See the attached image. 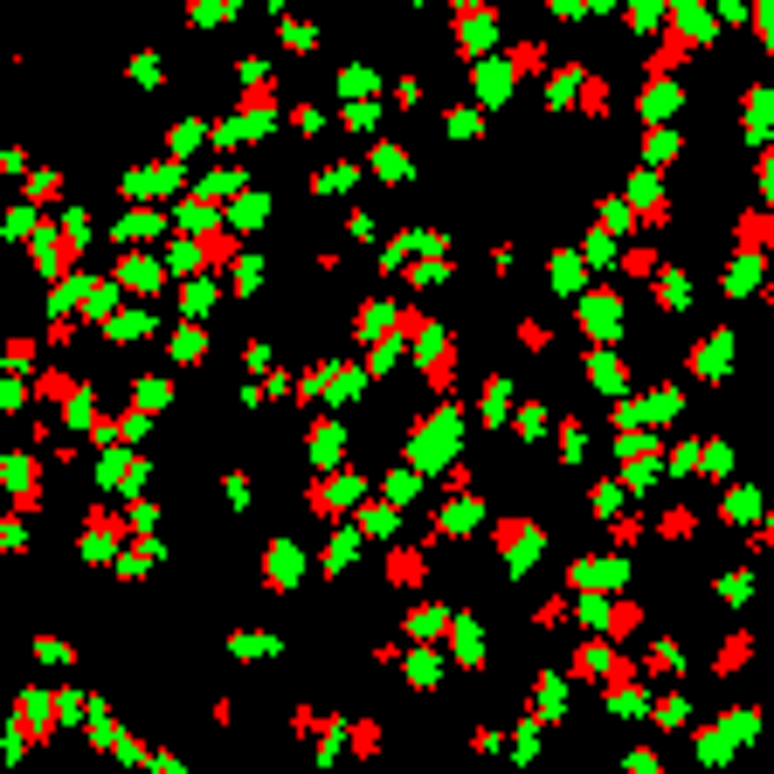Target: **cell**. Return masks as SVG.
Returning <instances> with one entry per match:
<instances>
[{"label":"cell","instance_id":"1","mask_svg":"<svg viewBox=\"0 0 774 774\" xmlns=\"http://www.w3.org/2000/svg\"><path fill=\"white\" fill-rule=\"evenodd\" d=\"M491 540H498V553H505V568H512V574H526L533 560H540L546 533L533 526V518H498V526H491Z\"/></svg>","mask_w":774,"mask_h":774},{"label":"cell","instance_id":"2","mask_svg":"<svg viewBox=\"0 0 774 774\" xmlns=\"http://www.w3.org/2000/svg\"><path fill=\"white\" fill-rule=\"evenodd\" d=\"M422 374H429L436 394H450V387H457V346H450V339H429V346H422Z\"/></svg>","mask_w":774,"mask_h":774},{"label":"cell","instance_id":"3","mask_svg":"<svg viewBox=\"0 0 774 774\" xmlns=\"http://www.w3.org/2000/svg\"><path fill=\"white\" fill-rule=\"evenodd\" d=\"M353 491H360L353 477H318V484H311V512H318V518H339L346 505H353Z\"/></svg>","mask_w":774,"mask_h":774},{"label":"cell","instance_id":"4","mask_svg":"<svg viewBox=\"0 0 774 774\" xmlns=\"http://www.w3.org/2000/svg\"><path fill=\"white\" fill-rule=\"evenodd\" d=\"M491 35H498V14H491L484 0H477V7H457V42H464V49H484Z\"/></svg>","mask_w":774,"mask_h":774},{"label":"cell","instance_id":"5","mask_svg":"<svg viewBox=\"0 0 774 774\" xmlns=\"http://www.w3.org/2000/svg\"><path fill=\"white\" fill-rule=\"evenodd\" d=\"M422 574H429L422 546H387V581L394 588H422Z\"/></svg>","mask_w":774,"mask_h":774},{"label":"cell","instance_id":"6","mask_svg":"<svg viewBox=\"0 0 774 774\" xmlns=\"http://www.w3.org/2000/svg\"><path fill=\"white\" fill-rule=\"evenodd\" d=\"M733 242H740V249H753V257H761V249H774V207H753V215H740Z\"/></svg>","mask_w":774,"mask_h":774},{"label":"cell","instance_id":"7","mask_svg":"<svg viewBox=\"0 0 774 774\" xmlns=\"http://www.w3.org/2000/svg\"><path fill=\"white\" fill-rule=\"evenodd\" d=\"M588 381H594V394H622V387H629V366H622L616 353L594 346V353H588Z\"/></svg>","mask_w":774,"mask_h":774},{"label":"cell","instance_id":"8","mask_svg":"<svg viewBox=\"0 0 774 774\" xmlns=\"http://www.w3.org/2000/svg\"><path fill=\"white\" fill-rule=\"evenodd\" d=\"M747 657H753V629H733V636L719 644V657H712V671H719V677H740V671H747Z\"/></svg>","mask_w":774,"mask_h":774},{"label":"cell","instance_id":"9","mask_svg":"<svg viewBox=\"0 0 774 774\" xmlns=\"http://www.w3.org/2000/svg\"><path fill=\"white\" fill-rule=\"evenodd\" d=\"M581 318H588L594 339H616V290H594L588 305H581Z\"/></svg>","mask_w":774,"mask_h":774},{"label":"cell","instance_id":"10","mask_svg":"<svg viewBox=\"0 0 774 774\" xmlns=\"http://www.w3.org/2000/svg\"><path fill=\"white\" fill-rule=\"evenodd\" d=\"M512 63H477V97L484 104H505V90H512Z\"/></svg>","mask_w":774,"mask_h":774},{"label":"cell","instance_id":"11","mask_svg":"<svg viewBox=\"0 0 774 774\" xmlns=\"http://www.w3.org/2000/svg\"><path fill=\"white\" fill-rule=\"evenodd\" d=\"M263 581H270V588H290V581H298V546H270V560H263Z\"/></svg>","mask_w":774,"mask_h":774},{"label":"cell","instance_id":"12","mask_svg":"<svg viewBox=\"0 0 774 774\" xmlns=\"http://www.w3.org/2000/svg\"><path fill=\"white\" fill-rule=\"evenodd\" d=\"M505 63H512V77H546V42H512Z\"/></svg>","mask_w":774,"mask_h":774},{"label":"cell","instance_id":"13","mask_svg":"<svg viewBox=\"0 0 774 774\" xmlns=\"http://www.w3.org/2000/svg\"><path fill=\"white\" fill-rule=\"evenodd\" d=\"M339 450H346V429L339 422H311V457L318 464H339Z\"/></svg>","mask_w":774,"mask_h":774},{"label":"cell","instance_id":"14","mask_svg":"<svg viewBox=\"0 0 774 774\" xmlns=\"http://www.w3.org/2000/svg\"><path fill=\"white\" fill-rule=\"evenodd\" d=\"M394 339H408V346H429L436 339V325H429V311H394Z\"/></svg>","mask_w":774,"mask_h":774},{"label":"cell","instance_id":"15","mask_svg":"<svg viewBox=\"0 0 774 774\" xmlns=\"http://www.w3.org/2000/svg\"><path fill=\"white\" fill-rule=\"evenodd\" d=\"M568 616H574V594H546L533 609V629H568Z\"/></svg>","mask_w":774,"mask_h":774},{"label":"cell","instance_id":"16","mask_svg":"<svg viewBox=\"0 0 774 774\" xmlns=\"http://www.w3.org/2000/svg\"><path fill=\"white\" fill-rule=\"evenodd\" d=\"M671 111H677V90H671L664 77H650V90H644V118L657 125V118H671Z\"/></svg>","mask_w":774,"mask_h":774},{"label":"cell","instance_id":"17","mask_svg":"<svg viewBox=\"0 0 774 774\" xmlns=\"http://www.w3.org/2000/svg\"><path fill=\"white\" fill-rule=\"evenodd\" d=\"M657 533H664V540H677V546H685V540H692V533H698V512H692V505H671V512L657 518Z\"/></svg>","mask_w":774,"mask_h":774},{"label":"cell","instance_id":"18","mask_svg":"<svg viewBox=\"0 0 774 774\" xmlns=\"http://www.w3.org/2000/svg\"><path fill=\"white\" fill-rule=\"evenodd\" d=\"M677 159V131H657L650 125V139H644V166H671Z\"/></svg>","mask_w":774,"mask_h":774},{"label":"cell","instance_id":"19","mask_svg":"<svg viewBox=\"0 0 774 774\" xmlns=\"http://www.w3.org/2000/svg\"><path fill=\"white\" fill-rule=\"evenodd\" d=\"M35 394H42V401H77V381H70L63 366H49V374L35 381Z\"/></svg>","mask_w":774,"mask_h":774},{"label":"cell","instance_id":"20","mask_svg":"<svg viewBox=\"0 0 774 774\" xmlns=\"http://www.w3.org/2000/svg\"><path fill=\"white\" fill-rule=\"evenodd\" d=\"M374 173H381V181H401V173H408V153H401V146H374Z\"/></svg>","mask_w":774,"mask_h":774},{"label":"cell","instance_id":"21","mask_svg":"<svg viewBox=\"0 0 774 774\" xmlns=\"http://www.w3.org/2000/svg\"><path fill=\"white\" fill-rule=\"evenodd\" d=\"M719 366H726V332H719V339H705V346L692 353V374H719Z\"/></svg>","mask_w":774,"mask_h":774},{"label":"cell","instance_id":"22","mask_svg":"<svg viewBox=\"0 0 774 774\" xmlns=\"http://www.w3.org/2000/svg\"><path fill=\"white\" fill-rule=\"evenodd\" d=\"M644 671H650V677H677V644H650Z\"/></svg>","mask_w":774,"mask_h":774},{"label":"cell","instance_id":"23","mask_svg":"<svg viewBox=\"0 0 774 774\" xmlns=\"http://www.w3.org/2000/svg\"><path fill=\"white\" fill-rule=\"evenodd\" d=\"M408 677H415V685H436V677H442V657H436V650H415V657H408Z\"/></svg>","mask_w":774,"mask_h":774},{"label":"cell","instance_id":"24","mask_svg":"<svg viewBox=\"0 0 774 774\" xmlns=\"http://www.w3.org/2000/svg\"><path fill=\"white\" fill-rule=\"evenodd\" d=\"M270 104H277V90H270V83H257V90L242 97V118H249V125H263V118H270Z\"/></svg>","mask_w":774,"mask_h":774},{"label":"cell","instance_id":"25","mask_svg":"<svg viewBox=\"0 0 774 774\" xmlns=\"http://www.w3.org/2000/svg\"><path fill=\"white\" fill-rule=\"evenodd\" d=\"M201 257H207V263H235V235H229V229H207Z\"/></svg>","mask_w":774,"mask_h":774},{"label":"cell","instance_id":"26","mask_svg":"<svg viewBox=\"0 0 774 774\" xmlns=\"http://www.w3.org/2000/svg\"><path fill=\"white\" fill-rule=\"evenodd\" d=\"M125 284H131V290H159V270H153L146 257H131V263H125Z\"/></svg>","mask_w":774,"mask_h":774},{"label":"cell","instance_id":"27","mask_svg":"<svg viewBox=\"0 0 774 774\" xmlns=\"http://www.w3.org/2000/svg\"><path fill=\"white\" fill-rule=\"evenodd\" d=\"M588 505H594V518L622 512V484H594V491H588Z\"/></svg>","mask_w":774,"mask_h":774},{"label":"cell","instance_id":"28","mask_svg":"<svg viewBox=\"0 0 774 774\" xmlns=\"http://www.w3.org/2000/svg\"><path fill=\"white\" fill-rule=\"evenodd\" d=\"M650 719H657V726H685V698H657V705H650Z\"/></svg>","mask_w":774,"mask_h":774},{"label":"cell","instance_id":"29","mask_svg":"<svg viewBox=\"0 0 774 774\" xmlns=\"http://www.w3.org/2000/svg\"><path fill=\"white\" fill-rule=\"evenodd\" d=\"M346 747H353V753H374V747H381V726H374V719H360L353 733H346Z\"/></svg>","mask_w":774,"mask_h":774},{"label":"cell","instance_id":"30","mask_svg":"<svg viewBox=\"0 0 774 774\" xmlns=\"http://www.w3.org/2000/svg\"><path fill=\"white\" fill-rule=\"evenodd\" d=\"M581 450H588V436H581V422H574V415H568V422H560V457H568V464H574Z\"/></svg>","mask_w":774,"mask_h":774},{"label":"cell","instance_id":"31","mask_svg":"<svg viewBox=\"0 0 774 774\" xmlns=\"http://www.w3.org/2000/svg\"><path fill=\"white\" fill-rule=\"evenodd\" d=\"M602 104H609V83L588 77V83H581V111H588V118H602Z\"/></svg>","mask_w":774,"mask_h":774},{"label":"cell","instance_id":"32","mask_svg":"<svg viewBox=\"0 0 774 774\" xmlns=\"http://www.w3.org/2000/svg\"><path fill=\"white\" fill-rule=\"evenodd\" d=\"M159 401H173V387H166V381H139V408L153 415V408H159Z\"/></svg>","mask_w":774,"mask_h":774},{"label":"cell","instance_id":"33","mask_svg":"<svg viewBox=\"0 0 774 774\" xmlns=\"http://www.w3.org/2000/svg\"><path fill=\"white\" fill-rule=\"evenodd\" d=\"M644 540V518L636 512H616V546H636Z\"/></svg>","mask_w":774,"mask_h":774},{"label":"cell","instance_id":"34","mask_svg":"<svg viewBox=\"0 0 774 774\" xmlns=\"http://www.w3.org/2000/svg\"><path fill=\"white\" fill-rule=\"evenodd\" d=\"M602 222H609V229H636V215H629V201H602Z\"/></svg>","mask_w":774,"mask_h":774},{"label":"cell","instance_id":"35","mask_svg":"<svg viewBox=\"0 0 774 774\" xmlns=\"http://www.w3.org/2000/svg\"><path fill=\"white\" fill-rule=\"evenodd\" d=\"M518 346H526V353H546V325H540V318H526V325H518Z\"/></svg>","mask_w":774,"mask_h":774},{"label":"cell","instance_id":"36","mask_svg":"<svg viewBox=\"0 0 774 774\" xmlns=\"http://www.w3.org/2000/svg\"><path fill=\"white\" fill-rule=\"evenodd\" d=\"M505 401H512V381H491V394H484V415H491V422L505 415Z\"/></svg>","mask_w":774,"mask_h":774},{"label":"cell","instance_id":"37","mask_svg":"<svg viewBox=\"0 0 774 774\" xmlns=\"http://www.w3.org/2000/svg\"><path fill=\"white\" fill-rule=\"evenodd\" d=\"M657 305H685V284H677V270H664V284H657Z\"/></svg>","mask_w":774,"mask_h":774},{"label":"cell","instance_id":"38","mask_svg":"<svg viewBox=\"0 0 774 774\" xmlns=\"http://www.w3.org/2000/svg\"><path fill=\"white\" fill-rule=\"evenodd\" d=\"M360 526H366V533H387V526H394V505H366Z\"/></svg>","mask_w":774,"mask_h":774},{"label":"cell","instance_id":"39","mask_svg":"<svg viewBox=\"0 0 774 774\" xmlns=\"http://www.w3.org/2000/svg\"><path fill=\"white\" fill-rule=\"evenodd\" d=\"M70 339H77V318H63V311H55V318H49V346H70Z\"/></svg>","mask_w":774,"mask_h":774},{"label":"cell","instance_id":"40","mask_svg":"<svg viewBox=\"0 0 774 774\" xmlns=\"http://www.w3.org/2000/svg\"><path fill=\"white\" fill-rule=\"evenodd\" d=\"M622 270H629V277H650V270H657V257H650V249H629V257H622Z\"/></svg>","mask_w":774,"mask_h":774},{"label":"cell","instance_id":"41","mask_svg":"<svg viewBox=\"0 0 774 774\" xmlns=\"http://www.w3.org/2000/svg\"><path fill=\"white\" fill-rule=\"evenodd\" d=\"M442 491H457V498H464V491H470V464H450V477H442Z\"/></svg>","mask_w":774,"mask_h":774},{"label":"cell","instance_id":"42","mask_svg":"<svg viewBox=\"0 0 774 774\" xmlns=\"http://www.w3.org/2000/svg\"><path fill=\"white\" fill-rule=\"evenodd\" d=\"M753 28H761V42H774V0H761V14H753Z\"/></svg>","mask_w":774,"mask_h":774},{"label":"cell","instance_id":"43","mask_svg":"<svg viewBox=\"0 0 774 774\" xmlns=\"http://www.w3.org/2000/svg\"><path fill=\"white\" fill-rule=\"evenodd\" d=\"M712 7H719L726 21H740V14H747V0H712Z\"/></svg>","mask_w":774,"mask_h":774}]
</instances>
